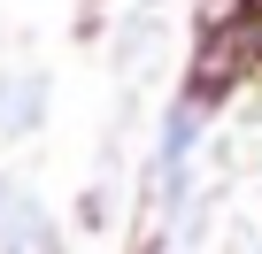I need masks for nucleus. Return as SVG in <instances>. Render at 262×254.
Masks as SVG:
<instances>
[{"label": "nucleus", "instance_id": "nucleus-1", "mask_svg": "<svg viewBox=\"0 0 262 254\" xmlns=\"http://www.w3.org/2000/svg\"><path fill=\"white\" fill-rule=\"evenodd\" d=\"M39 116H47V77L39 70H0V139L39 131Z\"/></svg>", "mask_w": 262, "mask_h": 254}, {"label": "nucleus", "instance_id": "nucleus-2", "mask_svg": "<svg viewBox=\"0 0 262 254\" xmlns=\"http://www.w3.org/2000/svg\"><path fill=\"white\" fill-rule=\"evenodd\" d=\"M193 131H201V123H193V108H178V116H170V139H162V177H170V185L185 177V154H193Z\"/></svg>", "mask_w": 262, "mask_h": 254}]
</instances>
